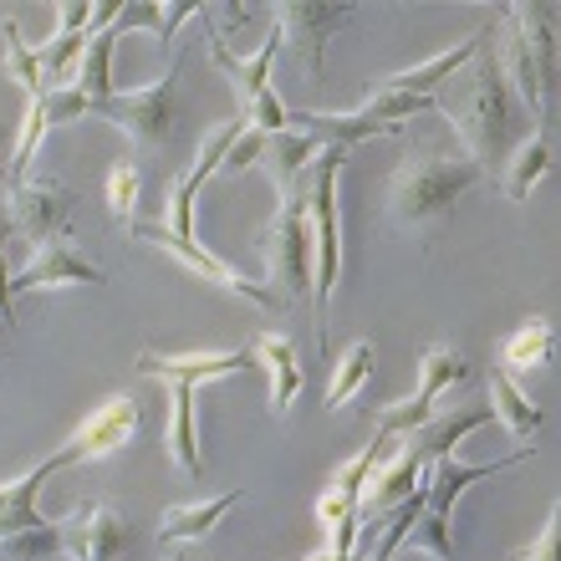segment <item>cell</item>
I'll list each match as a JSON object with an SVG mask.
<instances>
[{"instance_id": "cell-36", "label": "cell", "mask_w": 561, "mask_h": 561, "mask_svg": "<svg viewBox=\"0 0 561 561\" xmlns=\"http://www.w3.org/2000/svg\"><path fill=\"white\" fill-rule=\"evenodd\" d=\"M0 184H11V163L0 159Z\"/></svg>"}, {"instance_id": "cell-24", "label": "cell", "mask_w": 561, "mask_h": 561, "mask_svg": "<svg viewBox=\"0 0 561 561\" xmlns=\"http://www.w3.org/2000/svg\"><path fill=\"white\" fill-rule=\"evenodd\" d=\"M240 505V490H225L215 501H199V505H174V511H163L159 520V541L163 547H179V541H205L215 531V520L230 516Z\"/></svg>"}, {"instance_id": "cell-20", "label": "cell", "mask_w": 561, "mask_h": 561, "mask_svg": "<svg viewBox=\"0 0 561 561\" xmlns=\"http://www.w3.org/2000/svg\"><path fill=\"white\" fill-rule=\"evenodd\" d=\"M485 409H490V419H501V428L511 434V439H520V444H531V434L541 428V419H547L516 388V378H511V373H501V368L485 373Z\"/></svg>"}, {"instance_id": "cell-30", "label": "cell", "mask_w": 561, "mask_h": 561, "mask_svg": "<svg viewBox=\"0 0 561 561\" xmlns=\"http://www.w3.org/2000/svg\"><path fill=\"white\" fill-rule=\"evenodd\" d=\"M138 190H144L138 163H113V169H107V184H103L107 209H113V220H118L128 236L138 230Z\"/></svg>"}, {"instance_id": "cell-7", "label": "cell", "mask_w": 561, "mask_h": 561, "mask_svg": "<svg viewBox=\"0 0 561 561\" xmlns=\"http://www.w3.org/2000/svg\"><path fill=\"white\" fill-rule=\"evenodd\" d=\"M388 444H393L388 434H373L368 449H357V455L327 480L322 501H317V520H322V536H327V551H322L327 561H353L357 526H363V520H357V501H363V485H368L373 465L383 459Z\"/></svg>"}, {"instance_id": "cell-16", "label": "cell", "mask_w": 561, "mask_h": 561, "mask_svg": "<svg viewBox=\"0 0 561 561\" xmlns=\"http://www.w3.org/2000/svg\"><path fill=\"white\" fill-rule=\"evenodd\" d=\"M138 419H144V409H138L134 393H118V399H107L98 403L82 424H77V434L67 439V449H72V459H107V455H118L123 444L138 434Z\"/></svg>"}, {"instance_id": "cell-6", "label": "cell", "mask_w": 561, "mask_h": 561, "mask_svg": "<svg viewBox=\"0 0 561 561\" xmlns=\"http://www.w3.org/2000/svg\"><path fill=\"white\" fill-rule=\"evenodd\" d=\"M307 179L301 174L291 199H280L271 225L261 230V255H266V286L280 296V307L307 301L311 307V230H307Z\"/></svg>"}, {"instance_id": "cell-21", "label": "cell", "mask_w": 561, "mask_h": 561, "mask_svg": "<svg viewBox=\"0 0 561 561\" xmlns=\"http://www.w3.org/2000/svg\"><path fill=\"white\" fill-rule=\"evenodd\" d=\"M251 357L271 373V414L286 419V414H291V399L301 393V363H296L291 337H280V332H266V337L251 342Z\"/></svg>"}, {"instance_id": "cell-5", "label": "cell", "mask_w": 561, "mask_h": 561, "mask_svg": "<svg viewBox=\"0 0 561 561\" xmlns=\"http://www.w3.org/2000/svg\"><path fill=\"white\" fill-rule=\"evenodd\" d=\"M347 153L342 148H322V159L311 163L307 179V230H311V327L322 337V307L332 286H337L342 266V240H337V174Z\"/></svg>"}, {"instance_id": "cell-34", "label": "cell", "mask_w": 561, "mask_h": 561, "mask_svg": "<svg viewBox=\"0 0 561 561\" xmlns=\"http://www.w3.org/2000/svg\"><path fill=\"white\" fill-rule=\"evenodd\" d=\"M5 240H11V220H5V209H0V322L5 332H15V296H11V271H5Z\"/></svg>"}, {"instance_id": "cell-32", "label": "cell", "mask_w": 561, "mask_h": 561, "mask_svg": "<svg viewBox=\"0 0 561 561\" xmlns=\"http://www.w3.org/2000/svg\"><path fill=\"white\" fill-rule=\"evenodd\" d=\"M57 557H61L57 520H51V526H42V531L0 536V561H57Z\"/></svg>"}, {"instance_id": "cell-18", "label": "cell", "mask_w": 561, "mask_h": 561, "mask_svg": "<svg viewBox=\"0 0 561 561\" xmlns=\"http://www.w3.org/2000/svg\"><path fill=\"white\" fill-rule=\"evenodd\" d=\"M67 465H77L72 449H57L51 459H42L36 470H26L15 485H0V536H15V531H42V526H51V520L36 511V495H42V485L51 480L57 470H67Z\"/></svg>"}, {"instance_id": "cell-29", "label": "cell", "mask_w": 561, "mask_h": 561, "mask_svg": "<svg viewBox=\"0 0 561 561\" xmlns=\"http://www.w3.org/2000/svg\"><path fill=\"white\" fill-rule=\"evenodd\" d=\"M373 342H353V347H347V353L337 357V368H332V383H327V409H342V403L353 399L357 388L368 383V373H373Z\"/></svg>"}, {"instance_id": "cell-15", "label": "cell", "mask_w": 561, "mask_h": 561, "mask_svg": "<svg viewBox=\"0 0 561 561\" xmlns=\"http://www.w3.org/2000/svg\"><path fill=\"white\" fill-rule=\"evenodd\" d=\"M103 266H92L88 255H77L67 240H51V245H36L26 266L11 276V296L26 291H67V286H103Z\"/></svg>"}, {"instance_id": "cell-27", "label": "cell", "mask_w": 561, "mask_h": 561, "mask_svg": "<svg viewBox=\"0 0 561 561\" xmlns=\"http://www.w3.org/2000/svg\"><path fill=\"white\" fill-rule=\"evenodd\" d=\"M541 174H551V138L547 134H536L531 144H520L511 159H505V174H501V184H505V194L516 199V205H526L531 199V190H536V179Z\"/></svg>"}, {"instance_id": "cell-8", "label": "cell", "mask_w": 561, "mask_h": 561, "mask_svg": "<svg viewBox=\"0 0 561 561\" xmlns=\"http://www.w3.org/2000/svg\"><path fill=\"white\" fill-rule=\"evenodd\" d=\"M174 88L179 82H174V67H169V72H163L159 82H148V88L113 92L103 103H88V118H103V123H113V128H123L138 148H159L174 134Z\"/></svg>"}, {"instance_id": "cell-3", "label": "cell", "mask_w": 561, "mask_h": 561, "mask_svg": "<svg viewBox=\"0 0 561 561\" xmlns=\"http://www.w3.org/2000/svg\"><path fill=\"white\" fill-rule=\"evenodd\" d=\"M485 169L474 159H449V153H409L388 179V220L399 230H424L455 209L465 190H474Z\"/></svg>"}, {"instance_id": "cell-23", "label": "cell", "mask_w": 561, "mask_h": 561, "mask_svg": "<svg viewBox=\"0 0 561 561\" xmlns=\"http://www.w3.org/2000/svg\"><path fill=\"white\" fill-rule=\"evenodd\" d=\"M118 11H113V21H103V26L92 31L88 51L77 57V72H72V88L88 98V103H103V98H113V46H118Z\"/></svg>"}, {"instance_id": "cell-11", "label": "cell", "mask_w": 561, "mask_h": 561, "mask_svg": "<svg viewBox=\"0 0 561 561\" xmlns=\"http://www.w3.org/2000/svg\"><path fill=\"white\" fill-rule=\"evenodd\" d=\"M144 245H153V251H163V255H174L179 266H190L194 276H205V280H215L220 291H230V296H240V301H251V307H261V311H286L280 307V296L271 291L266 280H245L240 271H230L220 261V255H209L199 240H184V236H169L163 225H138L134 230Z\"/></svg>"}, {"instance_id": "cell-9", "label": "cell", "mask_w": 561, "mask_h": 561, "mask_svg": "<svg viewBox=\"0 0 561 561\" xmlns=\"http://www.w3.org/2000/svg\"><path fill=\"white\" fill-rule=\"evenodd\" d=\"M465 373H470V368H465V357H459L455 347H444V342L424 347V357H419V388H414V399L378 409V419H373V434L399 439V434H409V428L428 424V419H434V409H439V393H449V388H455Z\"/></svg>"}, {"instance_id": "cell-2", "label": "cell", "mask_w": 561, "mask_h": 561, "mask_svg": "<svg viewBox=\"0 0 561 561\" xmlns=\"http://www.w3.org/2000/svg\"><path fill=\"white\" fill-rule=\"evenodd\" d=\"M444 113L455 123V134L465 138L470 159L480 169L511 159V138H516V98L505 88V77L495 61H480L465 72L459 98H444Z\"/></svg>"}, {"instance_id": "cell-12", "label": "cell", "mask_w": 561, "mask_h": 561, "mask_svg": "<svg viewBox=\"0 0 561 561\" xmlns=\"http://www.w3.org/2000/svg\"><path fill=\"white\" fill-rule=\"evenodd\" d=\"M353 5H307V0H291V5H276V42L280 51L296 61L301 82H317L322 77V57H327V36L337 21H347Z\"/></svg>"}, {"instance_id": "cell-35", "label": "cell", "mask_w": 561, "mask_h": 561, "mask_svg": "<svg viewBox=\"0 0 561 561\" xmlns=\"http://www.w3.org/2000/svg\"><path fill=\"white\" fill-rule=\"evenodd\" d=\"M261 138H266V134H255V128H245V134L236 138V148L225 153L220 169H230V174H236V169H251V163L261 159Z\"/></svg>"}, {"instance_id": "cell-22", "label": "cell", "mask_w": 561, "mask_h": 561, "mask_svg": "<svg viewBox=\"0 0 561 561\" xmlns=\"http://www.w3.org/2000/svg\"><path fill=\"white\" fill-rule=\"evenodd\" d=\"M194 393L190 383H169V428H163V449L184 474H199L205 459H199V428H194Z\"/></svg>"}, {"instance_id": "cell-19", "label": "cell", "mask_w": 561, "mask_h": 561, "mask_svg": "<svg viewBox=\"0 0 561 561\" xmlns=\"http://www.w3.org/2000/svg\"><path fill=\"white\" fill-rule=\"evenodd\" d=\"M322 159V144L307 134H266L261 138V159H255V169H266V179L276 184L280 199H291L296 184H301V174H307L311 163Z\"/></svg>"}, {"instance_id": "cell-31", "label": "cell", "mask_w": 561, "mask_h": 561, "mask_svg": "<svg viewBox=\"0 0 561 561\" xmlns=\"http://www.w3.org/2000/svg\"><path fill=\"white\" fill-rule=\"evenodd\" d=\"M434 98H409V92H383L373 88L368 98H363V107H353V113H363V118H378V123H393L399 128L403 118H414V113H434Z\"/></svg>"}, {"instance_id": "cell-37", "label": "cell", "mask_w": 561, "mask_h": 561, "mask_svg": "<svg viewBox=\"0 0 561 561\" xmlns=\"http://www.w3.org/2000/svg\"><path fill=\"white\" fill-rule=\"evenodd\" d=\"M0 332H5V322H0Z\"/></svg>"}, {"instance_id": "cell-13", "label": "cell", "mask_w": 561, "mask_h": 561, "mask_svg": "<svg viewBox=\"0 0 561 561\" xmlns=\"http://www.w3.org/2000/svg\"><path fill=\"white\" fill-rule=\"evenodd\" d=\"M61 531V557L67 561H118L134 547V526L113 505H82L72 516L57 520Z\"/></svg>"}, {"instance_id": "cell-14", "label": "cell", "mask_w": 561, "mask_h": 561, "mask_svg": "<svg viewBox=\"0 0 561 561\" xmlns=\"http://www.w3.org/2000/svg\"><path fill=\"white\" fill-rule=\"evenodd\" d=\"M240 134H245V118L220 123V128L199 144V159L190 163V174L174 179V190H169V209H163V230H169V236H184V240L194 236V194H199V184H205V179L225 163V153L236 148Z\"/></svg>"}, {"instance_id": "cell-17", "label": "cell", "mask_w": 561, "mask_h": 561, "mask_svg": "<svg viewBox=\"0 0 561 561\" xmlns=\"http://www.w3.org/2000/svg\"><path fill=\"white\" fill-rule=\"evenodd\" d=\"M255 357L251 347L245 353H138V373L144 378H163V383H215V378H230V373L240 368H251Z\"/></svg>"}, {"instance_id": "cell-33", "label": "cell", "mask_w": 561, "mask_h": 561, "mask_svg": "<svg viewBox=\"0 0 561 561\" xmlns=\"http://www.w3.org/2000/svg\"><path fill=\"white\" fill-rule=\"evenodd\" d=\"M557 551H561V511L551 505V511H547V526H541V536H536V541L520 551L516 561H557Z\"/></svg>"}, {"instance_id": "cell-28", "label": "cell", "mask_w": 561, "mask_h": 561, "mask_svg": "<svg viewBox=\"0 0 561 561\" xmlns=\"http://www.w3.org/2000/svg\"><path fill=\"white\" fill-rule=\"evenodd\" d=\"M0 46H5V72H11V82L26 98H46V82H42V61H36V51H31L26 42H21V26H15L11 15L0 21Z\"/></svg>"}, {"instance_id": "cell-4", "label": "cell", "mask_w": 561, "mask_h": 561, "mask_svg": "<svg viewBox=\"0 0 561 561\" xmlns=\"http://www.w3.org/2000/svg\"><path fill=\"white\" fill-rule=\"evenodd\" d=\"M531 455H536L531 444H520L516 455L495 459V465H465L459 455L428 459V470H424V485H428L424 516L409 526L403 547L409 551H434L439 561H455V531H449V520H455L459 495H465L470 485H480V480H495L501 470H511V465H520V459H531Z\"/></svg>"}, {"instance_id": "cell-10", "label": "cell", "mask_w": 561, "mask_h": 561, "mask_svg": "<svg viewBox=\"0 0 561 561\" xmlns=\"http://www.w3.org/2000/svg\"><path fill=\"white\" fill-rule=\"evenodd\" d=\"M5 220H11V236L31 240V245L67 240V230H72V190L61 179H21L5 194Z\"/></svg>"}, {"instance_id": "cell-1", "label": "cell", "mask_w": 561, "mask_h": 561, "mask_svg": "<svg viewBox=\"0 0 561 561\" xmlns=\"http://www.w3.org/2000/svg\"><path fill=\"white\" fill-rule=\"evenodd\" d=\"M490 424V409L485 403H465V409H434V419L419 428H409V434H399V449L388 459H378L368 474V485H363V501H357V531H368V526H378V520L393 511V505L409 495V490L424 480L428 459L439 455H455L459 439L470 434V428Z\"/></svg>"}, {"instance_id": "cell-26", "label": "cell", "mask_w": 561, "mask_h": 561, "mask_svg": "<svg viewBox=\"0 0 561 561\" xmlns=\"http://www.w3.org/2000/svg\"><path fill=\"white\" fill-rule=\"evenodd\" d=\"M551 353H557V327L547 317L526 322L520 332H511L501 347V373H531V368H547Z\"/></svg>"}, {"instance_id": "cell-25", "label": "cell", "mask_w": 561, "mask_h": 561, "mask_svg": "<svg viewBox=\"0 0 561 561\" xmlns=\"http://www.w3.org/2000/svg\"><path fill=\"white\" fill-rule=\"evenodd\" d=\"M480 46H485V36H470V42H459L455 51H444V57L424 61V67H414V72L388 77V82H378V88H383V92H409V98H434V88H439V82H449L459 67H470V61L480 57Z\"/></svg>"}]
</instances>
